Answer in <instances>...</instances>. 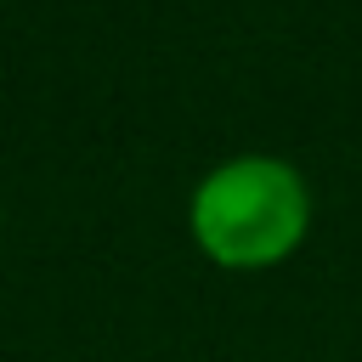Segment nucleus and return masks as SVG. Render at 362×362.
I'll return each instance as SVG.
<instances>
[{
	"instance_id": "f257e3e1",
	"label": "nucleus",
	"mask_w": 362,
	"mask_h": 362,
	"mask_svg": "<svg viewBox=\"0 0 362 362\" xmlns=\"http://www.w3.org/2000/svg\"><path fill=\"white\" fill-rule=\"evenodd\" d=\"M311 232V187L277 153L209 164L187 192V238L221 272H272Z\"/></svg>"
}]
</instances>
